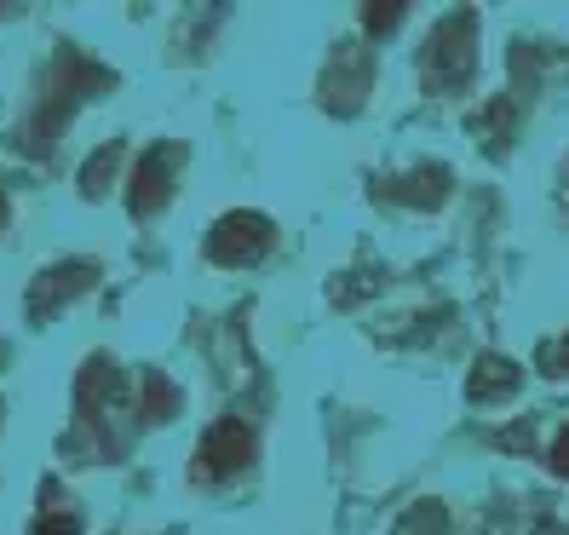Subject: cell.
Returning a JSON list of instances; mask_svg holds the SVG:
<instances>
[{
    "label": "cell",
    "instance_id": "obj_1",
    "mask_svg": "<svg viewBox=\"0 0 569 535\" xmlns=\"http://www.w3.org/2000/svg\"><path fill=\"white\" fill-rule=\"evenodd\" d=\"M478 70V12L455 7L431 23V36L420 47V87L426 92H460Z\"/></svg>",
    "mask_w": 569,
    "mask_h": 535
},
{
    "label": "cell",
    "instance_id": "obj_2",
    "mask_svg": "<svg viewBox=\"0 0 569 535\" xmlns=\"http://www.w3.org/2000/svg\"><path fill=\"white\" fill-rule=\"evenodd\" d=\"M110 81H116V76L104 70V63H92V58H81L76 47H63V52H58V87H52V98L41 105V116L29 121V139H23V145H29V150H47V139H52L63 121H70V110L87 105V98H98Z\"/></svg>",
    "mask_w": 569,
    "mask_h": 535
},
{
    "label": "cell",
    "instance_id": "obj_3",
    "mask_svg": "<svg viewBox=\"0 0 569 535\" xmlns=\"http://www.w3.org/2000/svg\"><path fill=\"white\" fill-rule=\"evenodd\" d=\"M253 460V432L242 420H219L208 426V438L196 444V460H190V484H230L242 478Z\"/></svg>",
    "mask_w": 569,
    "mask_h": 535
},
{
    "label": "cell",
    "instance_id": "obj_4",
    "mask_svg": "<svg viewBox=\"0 0 569 535\" xmlns=\"http://www.w3.org/2000/svg\"><path fill=\"white\" fill-rule=\"evenodd\" d=\"M184 145H150L144 156H139V167H132V185H127V208H132V219H156L161 208H167V196H173V179H179V167H184Z\"/></svg>",
    "mask_w": 569,
    "mask_h": 535
},
{
    "label": "cell",
    "instance_id": "obj_5",
    "mask_svg": "<svg viewBox=\"0 0 569 535\" xmlns=\"http://www.w3.org/2000/svg\"><path fill=\"white\" fill-rule=\"evenodd\" d=\"M368 87H375V52H368L362 41H340L322 70V105L333 116H357Z\"/></svg>",
    "mask_w": 569,
    "mask_h": 535
},
{
    "label": "cell",
    "instance_id": "obj_6",
    "mask_svg": "<svg viewBox=\"0 0 569 535\" xmlns=\"http://www.w3.org/2000/svg\"><path fill=\"white\" fill-rule=\"evenodd\" d=\"M277 248V225L264 214H224L213 230H208V259L213 265H259L264 254Z\"/></svg>",
    "mask_w": 569,
    "mask_h": 535
},
{
    "label": "cell",
    "instance_id": "obj_7",
    "mask_svg": "<svg viewBox=\"0 0 569 535\" xmlns=\"http://www.w3.org/2000/svg\"><path fill=\"white\" fill-rule=\"evenodd\" d=\"M375 196H386V202H397V208H443L455 196V174L443 161H420V167H409V174L375 179Z\"/></svg>",
    "mask_w": 569,
    "mask_h": 535
},
{
    "label": "cell",
    "instance_id": "obj_8",
    "mask_svg": "<svg viewBox=\"0 0 569 535\" xmlns=\"http://www.w3.org/2000/svg\"><path fill=\"white\" fill-rule=\"evenodd\" d=\"M98 283V265L92 259H63V265H47V271L36 277V288H29V317H52V306H70L76 294H87Z\"/></svg>",
    "mask_w": 569,
    "mask_h": 535
},
{
    "label": "cell",
    "instance_id": "obj_9",
    "mask_svg": "<svg viewBox=\"0 0 569 535\" xmlns=\"http://www.w3.org/2000/svg\"><path fill=\"white\" fill-rule=\"evenodd\" d=\"M518 386H523V369L500 351L478 357L472 375H466V397H472V404H507V397H518Z\"/></svg>",
    "mask_w": 569,
    "mask_h": 535
},
{
    "label": "cell",
    "instance_id": "obj_10",
    "mask_svg": "<svg viewBox=\"0 0 569 535\" xmlns=\"http://www.w3.org/2000/svg\"><path fill=\"white\" fill-rule=\"evenodd\" d=\"M173 415H179V386L161 369H150L144 375V420H173Z\"/></svg>",
    "mask_w": 569,
    "mask_h": 535
},
{
    "label": "cell",
    "instance_id": "obj_11",
    "mask_svg": "<svg viewBox=\"0 0 569 535\" xmlns=\"http://www.w3.org/2000/svg\"><path fill=\"white\" fill-rule=\"evenodd\" d=\"M116 167H121V145L92 150V161L81 167V196H104V190H110V179H116Z\"/></svg>",
    "mask_w": 569,
    "mask_h": 535
},
{
    "label": "cell",
    "instance_id": "obj_12",
    "mask_svg": "<svg viewBox=\"0 0 569 535\" xmlns=\"http://www.w3.org/2000/svg\"><path fill=\"white\" fill-rule=\"evenodd\" d=\"M397 535H449V513L443 501H420V507L403 513V524H397Z\"/></svg>",
    "mask_w": 569,
    "mask_h": 535
},
{
    "label": "cell",
    "instance_id": "obj_13",
    "mask_svg": "<svg viewBox=\"0 0 569 535\" xmlns=\"http://www.w3.org/2000/svg\"><path fill=\"white\" fill-rule=\"evenodd\" d=\"M535 369L552 375V380H569V334H563V340H547L541 351H535Z\"/></svg>",
    "mask_w": 569,
    "mask_h": 535
},
{
    "label": "cell",
    "instance_id": "obj_14",
    "mask_svg": "<svg viewBox=\"0 0 569 535\" xmlns=\"http://www.w3.org/2000/svg\"><path fill=\"white\" fill-rule=\"evenodd\" d=\"M397 23H403V7H362V29H375V36L397 29Z\"/></svg>",
    "mask_w": 569,
    "mask_h": 535
},
{
    "label": "cell",
    "instance_id": "obj_15",
    "mask_svg": "<svg viewBox=\"0 0 569 535\" xmlns=\"http://www.w3.org/2000/svg\"><path fill=\"white\" fill-rule=\"evenodd\" d=\"M36 535H81V524H76V513H47L36 524Z\"/></svg>",
    "mask_w": 569,
    "mask_h": 535
},
{
    "label": "cell",
    "instance_id": "obj_16",
    "mask_svg": "<svg viewBox=\"0 0 569 535\" xmlns=\"http://www.w3.org/2000/svg\"><path fill=\"white\" fill-rule=\"evenodd\" d=\"M547 460H552V473H563V478H569V420H563V432L552 438V455H547Z\"/></svg>",
    "mask_w": 569,
    "mask_h": 535
},
{
    "label": "cell",
    "instance_id": "obj_17",
    "mask_svg": "<svg viewBox=\"0 0 569 535\" xmlns=\"http://www.w3.org/2000/svg\"><path fill=\"white\" fill-rule=\"evenodd\" d=\"M0 225H7V196H0Z\"/></svg>",
    "mask_w": 569,
    "mask_h": 535
}]
</instances>
